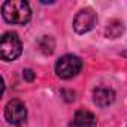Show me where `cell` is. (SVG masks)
I'll return each mask as SVG.
<instances>
[{
    "label": "cell",
    "instance_id": "5",
    "mask_svg": "<svg viewBox=\"0 0 127 127\" xmlns=\"http://www.w3.org/2000/svg\"><path fill=\"white\" fill-rule=\"evenodd\" d=\"M96 21H97L96 12L91 8H84L75 15V18H73V29H75L76 33L84 34V33L90 32L96 26Z\"/></svg>",
    "mask_w": 127,
    "mask_h": 127
},
{
    "label": "cell",
    "instance_id": "3",
    "mask_svg": "<svg viewBox=\"0 0 127 127\" xmlns=\"http://www.w3.org/2000/svg\"><path fill=\"white\" fill-rule=\"evenodd\" d=\"M23 52V43L17 33L6 32L0 39V57L5 61L17 60Z\"/></svg>",
    "mask_w": 127,
    "mask_h": 127
},
{
    "label": "cell",
    "instance_id": "4",
    "mask_svg": "<svg viewBox=\"0 0 127 127\" xmlns=\"http://www.w3.org/2000/svg\"><path fill=\"white\" fill-rule=\"evenodd\" d=\"M5 118L12 126L24 124L26 120H27V108H26V105L18 99L11 100L5 108Z\"/></svg>",
    "mask_w": 127,
    "mask_h": 127
},
{
    "label": "cell",
    "instance_id": "1",
    "mask_svg": "<svg viewBox=\"0 0 127 127\" xmlns=\"http://www.w3.org/2000/svg\"><path fill=\"white\" fill-rule=\"evenodd\" d=\"M2 15L6 23L24 26L32 18V11L24 0H6L2 5Z\"/></svg>",
    "mask_w": 127,
    "mask_h": 127
},
{
    "label": "cell",
    "instance_id": "2",
    "mask_svg": "<svg viewBox=\"0 0 127 127\" xmlns=\"http://www.w3.org/2000/svg\"><path fill=\"white\" fill-rule=\"evenodd\" d=\"M82 69V60L78 55L66 54L57 60L55 63V75L61 79H70L76 76Z\"/></svg>",
    "mask_w": 127,
    "mask_h": 127
},
{
    "label": "cell",
    "instance_id": "6",
    "mask_svg": "<svg viewBox=\"0 0 127 127\" xmlns=\"http://www.w3.org/2000/svg\"><path fill=\"white\" fill-rule=\"evenodd\" d=\"M115 100V91L109 87H97L93 91V102L99 108H106Z\"/></svg>",
    "mask_w": 127,
    "mask_h": 127
},
{
    "label": "cell",
    "instance_id": "9",
    "mask_svg": "<svg viewBox=\"0 0 127 127\" xmlns=\"http://www.w3.org/2000/svg\"><path fill=\"white\" fill-rule=\"evenodd\" d=\"M23 76H24L27 81H33V79H34V73H33V70H30V69L23 70Z\"/></svg>",
    "mask_w": 127,
    "mask_h": 127
},
{
    "label": "cell",
    "instance_id": "8",
    "mask_svg": "<svg viewBox=\"0 0 127 127\" xmlns=\"http://www.w3.org/2000/svg\"><path fill=\"white\" fill-rule=\"evenodd\" d=\"M39 46H40V49H42L45 54H51V52L54 51V40H52L49 36H45V37H42V40L39 42Z\"/></svg>",
    "mask_w": 127,
    "mask_h": 127
},
{
    "label": "cell",
    "instance_id": "7",
    "mask_svg": "<svg viewBox=\"0 0 127 127\" xmlns=\"http://www.w3.org/2000/svg\"><path fill=\"white\" fill-rule=\"evenodd\" d=\"M97 126V120L93 115V112L87 111V109H79L75 112L73 120L70 123V127H96Z\"/></svg>",
    "mask_w": 127,
    "mask_h": 127
}]
</instances>
